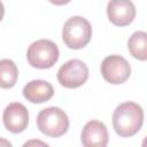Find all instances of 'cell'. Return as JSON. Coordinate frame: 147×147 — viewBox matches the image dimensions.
<instances>
[{"instance_id": "cell-3", "label": "cell", "mask_w": 147, "mask_h": 147, "mask_svg": "<svg viewBox=\"0 0 147 147\" xmlns=\"http://www.w3.org/2000/svg\"><path fill=\"white\" fill-rule=\"evenodd\" d=\"M37 126L41 133L57 138L68 131L69 117L67 113L59 107H47L38 114Z\"/></svg>"}, {"instance_id": "cell-2", "label": "cell", "mask_w": 147, "mask_h": 147, "mask_svg": "<svg viewBox=\"0 0 147 147\" xmlns=\"http://www.w3.org/2000/svg\"><path fill=\"white\" fill-rule=\"evenodd\" d=\"M92 37L91 23L83 16H71L62 29V39L67 47L80 49L85 47Z\"/></svg>"}, {"instance_id": "cell-7", "label": "cell", "mask_w": 147, "mask_h": 147, "mask_svg": "<svg viewBox=\"0 0 147 147\" xmlns=\"http://www.w3.org/2000/svg\"><path fill=\"white\" fill-rule=\"evenodd\" d=\"M5 127L11 133L23 132L29 124V113L26 107L21 102L9 103L2 114Z\"/></svg>"}, {"instance_id": "cell-11", "label": "cell", "mask_w": 147, "mask_h": 147, "mask_svg": "<svg viewBox=\"0 0 147 147\" xmlns=\"http://www.w3.org/2000/svg\"><path fill=\"white\" fill-rule=\"evenodd\" d=\"M127 48L130 54L139 60H147V32L145 31H136L131 34L127 40Z\"/></svg>"}, {"instance_id": "cell-4", "label": "cell", "mask_w": 147, "mask_h": 147, "mask_svg": "<svg viewBox=\"0 0 147 147\" xmlns=\"http://www.w3.org/2000/svg\"><path fill=\"white\" fill-rule=\"evenodd\" d=\"M57 45L48 39H39L33 41L26 52V59L31 67L37 69L52 68L59 60Z\"/></svg>"}, {"instance_id": "cell-14", "label": "cell", "mask_w": 147, "mask_h": 147, "mask_svg": "<svg viewBox=\"0 0 147 147\" xmlns=\"http://www.w3.org/2000/svg\"><path fill=\"white\" fill-rule=\"evenodd\" d=\"M0 147H13V146H11V144L7 139L0 138Z\"/></svg>"}, {"instance_id": "cell-13", "label": "cell", "mask_w": 147, "mask_h": 147, "mask_svg": "<svg viewBox=\"0 0 147 147\" xmlns=\"http://www.w3.org/2000/svg\"><path fill=\"white\" fill-rule=\"evenodd\" d=\"M22 147H49L46 142H44L42 140H39V139H31V140H28L23 144Z\"/></svg>"}, {"instance_id": "cell-10", "label": "cell", "mask_w": 147, "mask_h": 147, "mask_svg": "<svg viewBox=\"0 0 147 147\" xmlns=\"http://www.w3.org/2000/svg\"><path fill=\"white\" fill-rule=\"evenodd\" d=\"M23 95L32 103H42L48 101L54 95V88L47 80L34 79L24 85Z\"/></svg>"}, {"instance_id": "cell-6", "label": "cell", "mask_w": 147, "mask_h": 147, "mask_svg": "<svg viewBox=\"0 0 147 147\" xmlns=\"http://www.w3.org/2000/svg\"><path fill=\"white\" fill-rule=\"evenodd\" d=\"M87 78L88 68L78 59L67 61L57 71V80L65 88H77L84 85Z\"/></svg>"}, {"instance_id": "cell-15", "label": "cell", "mask_w": 147, "mask_h": 147, "mask_svg": "<svg viewBox=\"0 0 147 147\" xmlns=\"http://www.w3.org/2000/svg\"><path fill=\"white\" fill-rule=\"evenodd\" d=\"M141 147H147V136L144 138V140H142V144H141Z\"/></svg>"}, {"instance_id": "cell-9", "label": "cell", "mask_w": 147, "mask_h": 147, "mask_svg": "<svg viewBox=\"0 0 147 147\" xmlns=\"http://www.w3.org/2000/svg\"><path fill=\"white\" fill-rule=\"evenodd\" d=\"M80 139L84 147H107L109 134L102 122L92 119L84 125Z\"/></svg>"}, {"instance_id": "cell-8", "label": "cell", "mask_w": 147, "mask_h": 147, "mask_svg": "<svg viewBox=\"0 0 147 147\" xmlns=\"http://www.w3.org/2000/svg\"><path fill=\"white\" fill-rule=\"evenodd\" d=\"M136 6L129 0H113L107 5L109 21L117 26H125L133 22L136 17Z\"/></svg>"}, {"instance_id": "cell-12", "label": "cell", "mask_w": 147, "mask_h": 147, "mask_svg": "<svg viewBox=\"0 0 147 147\" xmlns=\"http://www.w3.org/2000/svg\"><path fill=\"white\" fill-rule=\"evenodd\" d=\"M18 77V69L13 60L2 59L0 61V86L2 88H11Z\"/></svg>"}, {"instance_id": "cell-5", "label": "cell", "mask_w": 147, "mask_h": 147, "mask_svg": "<svg viewBox=\"0 0 147 147\" xmlns=\"http://www.w3.org/2000/svg\"><path fill=\"white\" fill-rule=\"evenodd\" d=\"M103 79L113 85L125 83L131 75V67L126 59L121 55H109L103 59L100 65Z\"/></svg>"}, {"instance_id": "cell-1", "label": "cell", "mask_w": 147, "mask_h": 147, "mask_svg": "<svg viewBox=\"0 0 147 147\" xmlns=\"http://www.w3.org/2000/svg\"><path fill=\"white\" fill-rule=\"evenodd\" d=\"M144 110L133 102L126 101L116 107L113 114V126L119 137H132L142 126Z\"/></svg>"}]
</instances>
